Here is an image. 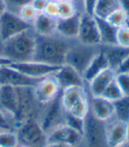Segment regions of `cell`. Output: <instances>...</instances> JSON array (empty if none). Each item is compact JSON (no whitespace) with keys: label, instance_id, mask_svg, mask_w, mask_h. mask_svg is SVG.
I'll return each instance as SVG.
<instances>
[{"label":"cell","instance_id":"obj_20","mask_svg":"<svg viewBox=\"0 0 129 147\" xmlns=\"http://www.w3.org/2000/svg\"><path fill=\"white\" fill-rule=\"evenodd\" d=\"M116 77V71L108 67L93 78L89 83V92L91 97L101 96L104 90Z\"/></svg>","mask_w":129,"mask_h":147},{"label":"cell","instance_id":"obj_12","mask_svg":"<svg viewBox=\"0 0 129 147\" xmlns=\"http://www.w3.org/2000/svg\"><path fill=\"white\" fill-rule=\"evenodd\" d=\"M42 79L30 78L10 65L0 67V86H11L14 88H35Z\"/></svg>","mask_w":129,"mask_h":147},{"label":"cell","instance_id":"obj_43","mask_svg":"<svg viewBox=\"0 0 129 147\" xmlns=\"http://www.w3.org/2000/svg\"><path fill=\"white\" fill-rule=\"evenodd\" d=\"M8 10L6 0H0V15L3 14L5 11Z\"/></svg>","mask_w":129,"mask_h":147},{"label":"cell","instance_id":"obj_4","mask_svg":"<svg viewBox=\"0 0 129 147\" xmlns=\"http://www.w3.org/2000/svg\"><path fill=\"white\" fill-rule=\"evenodd\" d=\"M15 131L19 144L28 147H45L47 144V135L36 118H29L18 124Z\"/></svg>","mask_w":129,"mask_h":147},{"label":"cell","instance_id":"obj_38","mask_svg":"<svg viewBox=\"0 0 129 147\" xmlns=\"http://www.w3.org/2000/svg\"><path fill=\"white\" fill-rule=\"evenodd\" d=\"M32 2V0H6L8 10H11L12 8L15 9L14 12L17 13L18 10L26 5H28Z\"/></svg>","mask_w":129,"mask_h":147},{"label":"cell","instance_id":"obj_37","mask_svg":"<svg viewBox=\"0 0 129 147\" xmlns=\"http://www.w3.org/2000/svg\"><path fill=\"white\" fill-rule=\"evenodd\" d=\"M96 3L97 0H82V13L94 16Z\"/></svg>","mask_w":129,"mask_h":147},{"label":"cell","instance_id":"obj_45","mask_svg":"<svg viewBox=\"0 0 129 147\" xmlns=\"http://www.w3.org/2000/svg\"><path fill=\"white\" fill-rule=\"evenodd\" d=\"M118 147H129V141L127 140V141L124 142L122 144H120V146H118Z\"/></svg>","mask_w":129,"mask_h":147},{"label":"cell","instance_id":"obj_14","mask_svg":"<svg viewBox=\"0 0 129 147\" xmlns=\"http://www.w3.org/2000/svg\"><path fill=\"white\" fill-rule=\"evenodd\" d=\"M0 109L13 121L15 127L19 113L18 88L0 86Z\"/></svg>","mask_w":129,"mask_h":147},{"label":"cell","instance_id":"obj_50","mask_svg":"<svg viewBox=\"0 0 129 147\" xmlns=\"http://www.w3.org/2000/svg\"><path fill=\"white\" fill-rule=\"evenodd\" d=\"M126 26H127V27L129 28V20H127V23H126Z\"/></svg>","mask_w":129,"mask_h":147},{"label":"cell","instance_id":"obj_9","mask_svg":"<svg viewBox=\"0 0 129 147\" xmlns=\"http://www.w3.org/2000/svg\"><path fill=\"white\" fill-rule=\"evenodd\" d=\"M10 66L24 74L25 76L34 79H42L54 75L60 67L35 59L23 62H13Z\"/></svg>","mask_w":129,"mask_h":147},{"label":"cell","instance_id":"obj_52","mask_svg":"<svg viewBox=\"0 0 129 147\" xmlns=\"http://www.w3.org/2000/svg\"><path fill=\"white\" fill-rule=\"evenodd\" d=\"M0 147H1V146H0Z\"/></svg>","mask_w":129,"mask_h":147},{"label":"cell","instance_id":"obj_29","mask_svg":"<svg viewBox=\"0 0 129 147\" xmlns=\"http://www.w3.org/2000/svg\"><path fill=\"white\" fill-rule=\"evenodd\" d=\"M58 19L68 18L75 14L78 10L76 5L69 1V0H60L58 2Z\"/></svg>","mask_w":129,"mask_h":147},{"label":"cell","instance_id":"obj_13","mask_svg":"<svg viewBox=\"0 0 129 147\" xmlns=\"http://www.w3.org/2000/svg\"><path fill=\"white\" fill-rule=\"evenodd\" d=\"M61 88L54 76L42 78L34 88L35 98L39 105H45L55 99L61 93Z\"/></svg>","mask_w":129,"mask_h":147},{"label":"cell","instance_id":"obj_35","mask_svg":"<svg viewBox=\"0 0 129 147\" xmlns=\"http://www.w3.org/2000/svg\"><path fill=\"white\" fill-rule=\"evenodd\" d=\"M44 13L47 14L50 17L58 19V4L57 1L49 0V2L44 9Z\"/></svg>","mask_w":129,"mask_h":147},{"label":"cell","instance_id":"obj_46","mask_svg":"<svg viewBox=\"0 0 129 147\" xmlns=\"http://www.w3.org/2000/svg\"><path fill=\"white\" fill-rule=\"evenodd\" d=\"M0 54H3V43L0 41Z\"/></svg>","mask_w":129,"mask_h":147},{"label":"cell","instance_id":"obj_27","mask_svg":"<svg viewBox=\"0 0 129 147\" xmlns=\"http://www.w3.org/2000/svg\"><path fill=\"white\" fill-rule=\"evenodd\" d=\"M19 144L15 130H0V146L18 147Z\"/></svg>","mask_w":129,"mask_h":147},{"label":"cell","instance_id":"obj_40","mask_svg":"<svg viewBox=\"0 0 129 147\" xmlns=\"http://www.w3.org/2000/svg\"><path fill=\"white\" fill-rule=\"evenodd\" d=\"M116 73H128L129 74V54L123 60L119 68L117 69Z\"/></svg>","mask_w":129,"mask_h":147},{"label":"cell","instance_id":"obj_8","mask_svg":"<svg viewBox=\"0 0 129 147\" xmlns=\"http://www.w3.org/2000/svg\"><path fill=\"white\" fill-rule=\"evenodd\" d=\"M105 131V122L95 119L89 112L85 118L83 136L88 147H108L106 144Z\"/></svg>","mask_w":129,"mask_h":147},{"label":"cell","instance_id":"obj_10","mask_svg":"<svg viewBox=\"0 0 129 147\" xmlns=\"http://www.w3.org/2000/svg\"><path fill=\"white\" fill-rule=\"evenodd\" d=\"M76 40L85 45L99 46L101 45L98 27L94 16L81 12L79 33Z\"/></svg>","mask_w":129,"mask_h":147},{"label":"cell","instance_id":"obj_26","mask_svg":"<svg viewBox=\"0 0 129 147\" xmlns=\"http://www.w3.org/2000/svg\"><path fill=\"white\" fill-rule=\"evenodd\" d=\"M114 118L116 121L129 123V96H123L121 98L113 102Z\"/></svg>","mask_w":129,"mask_h":147},{"label":"cell","instance_id":"obj_3","mask_svg":"<svg viewBox=\"0 0 129 147\" xmlns=\"http://www.w3.org/2000/svg\"><path fill=\"white\" fill-rule=\"evenodd\" d=\"M62 107L68 113L85 119L90 111V98L85 86L64 89L61 91Z\"/></svg>","mask_w":129,"mask_h":147},{"label":"cell","instance_id":"obj_28","mask_svg":"<svg viewBox=\"0 0 129 147\" xmlns=\"http://www.w3.org/2000/svg\"><path fill=\"white\" fill-rule=\"evenodd\" d=\"M105 20L112 26L120 28L126 25L128 17L121 8H119L112 12L110 15L107 16Z\"/></svg>","mask_w":129,"mask_h":147},{"label":"cell","instance_id":"obj_49","mask_svg":"<svg viewBox=\"0 0 129 147\" xmlns=\"http://www.w3.org/2000/svg\"><path fill=\"white\" fill-rule=\"evenodd\" d=\"M18 147H28V146L24 145V144H19V146H18Z\"/></svg>","mask_w":129,"mask_h":147},{"label":"cell","instance_id":"obj_32","mask_svg":"<svg viewBox=\"0 0 129 147\" xmlns=\"http://www.w3.org/2000/svg\"><path fill=\"white\" fill-rule=\"evenodd\" d=\"M17 13L23 20H25L26 22L31 25L38 15V13L36 11V9L31 5V4H28V5H26L22 7H20L18 10Z\"/></svg>","mask_w":129,"mask_h":147},{"label":"cell","instance_id":"obj_41","mask_svg":"<svg viewBox=\"0 0 129 147\" xmlns=\"http://www.w3.org/2000/svg\"><path fill=\"white\" fill-rule=\"evenodd\" d=\"M120 8L126 13L129 20V0H119Z\"/></svg>","mask_w":129,"mask_h":147},{"label":"cell","instance_id":"obj_2","mask_svg":"<svg viewBox=\"0 0 129 147\" xmlns=\"http://www.w3.org/2000/svg\"><path fill=\"white\" fill-rule=\"evenodd\" d=\"M37 35L33 28L3 42V55L13 62L34 59Z\"/></svg>","mask_w":129,"mask_h":147},{"label":"cell","instance_id":"obj_48","mask_svg":"<svg viewBox=\"0 0 129 147\" xmlns=\"http://www.w3.org/2000/svg\"><path fill=\"white\" fill-rule=\"evenodd\" d=\"M69 1H71V2H73V3H76V2H78L79 1V0H69Z\"/></svg>","mask_w":129,"mask_h":147},{"label":"cell","instance_id":"obj_22","mask_svg":"<svg viewBox=\"0 0 129 147\" xmlns=\"http://www.w3.org/2000/svg\"><path fill=\"white\" fill-rule=\"evenodd\" d=\"M100 50L103 52L107 61H108L109 67L117 71L123 60L129 54V49L120 45H100Z\"/></svg>","mask_w":129,"mask_h":147},{"label":"cell","instance_id":"obj_6","mask_svg":"<svg viewBox=\"0 0 129 147\" xmlns=\"http://www.w3.org/2000/svg\"><path fill=\"white\" fill-rule=\"evenodd\" d=\"M30 28L32 25L26 22L13 11L7 10L0 15V41L2 43Z\"/></svg>","mask_w":129,"mask_h":147},{"label":"cell","instance_id":"obj_42","mask_svg":"<svg viewBox=\"0 0 129 147\" xmlns=\"http://www.w3.org/2000/svg\"><path fill=\"white\" fill-rule=\"evenodd\" d=\"M12 63H13V61L11 59H9L8 58H6L3 54H0V67H5V66H8L10 64H12Z\"/></svg>","mask_w":129,"mask_h":147},{"label":"cell","instance_id":"obj_11","mask_svg":"<svg viewBox=\"0 0 129 147\" xmlns=\"http://www.w3.org/2000/svg\"><path fill=\"white\" fill-rule=\"evenodd\" d=\"M84 140L80 132L70 128L67 124L59 125L47 134V143L64 144L70 147H78Z\"/></svg>","mask_w":129,"mask_h":147},{"label":"cell","instance_id":"obj_33","mask_svg":"<svg viewBox=\"0 0 129 147\" xmlns=\"http://www.w3.org/2000/svg\"><path fill=\"white\" fill-rule=\"evenodd\" d=\"M115 81L120 88L123 96H129V74L116 73Z\"/></svg>","mask_w":129,"mask_h":147},{"label":"cell","instance_id":"obj_19","mask_svg":"<svg viewBox=\"0 0 129 147\" xmlns=\"http://www.w3.org/2000/svg\"><path fill=\"white\" fill-rule=\"evenodd\" d=\"M106 144L108 147H118L127 141V124L115 121L106 126Z\"/></svg>","mask_w":129,"mask_h":147},{"label":"cell","instance_id":"obj_47","mask_svg":"<svg viewBox=\"0 0 129 147\" xmlns=\"http://www.w3.org/2000/svg\"><path fill=\"white\" fill-rule=\"evenodd\" d=\"M127 140L129 141V123L127 124Z\"/></svg>","mask_w":129,"mask_h":147},{"label":"cell","instance_id":"obj_51","mask_svg":"<svg viewBox=\"0 0 129 147\" xmlns=\"http://www.w3.org/2000/svg\"><path fill=\"white\" fill-rule=\"evenodd\" d=\"M53 1H57V2H58V1H60V0H53Z\"/></svg>","mask_w":129,"mask_h":147},{"label":"cell","instance_id":"obj_30","mask_svg":"<svg viewBox=\"0 0 129 147\" xmlns=\"http://www.w3.org/2000/svg\"><path fill=\"white\" fill-rule=\"evenodd\" d=\"M101 96L112 102H115L123 97V93L114 79L108 85V87L104 90Z\"/></svg>","mask_w":129,"mask_h":147},{"label":"cell","instance_id":"obj_17","mask_svg":"<svg viewBox=\"0 0 129 147\" xmlns=\"http://www.w3.org/2000/svg\"><path fill=\"white\" fill-rule=\"evenodd\" d=\"M81 13L77 12L71 17L58 19L56 35L68 41L76 40L79 33Z\"/></svg>","mask_w":129,"mask_h":147},{"label":"cell","instance_id":"obj_7","mask_svg":"<svg viewBox=\"0 0 129 147\" xmlns=\"http://www.w3.org/2000/svg\"><path fill=\"white\" fill-rule=\"evenodd\" d=\"M60 95L61 93L55 99L45 105V108L38 120L46 135L53 129L64 123V110L62 107Z\"/></svg>","mask_w":129,"mask_h":147},{"label":"cell","instance_id":"obj_31","mask_svg":"<svg viewBox=\"0 0 129 147\" xmlns=\"http://www.w3.org/2000/svg\"><path fill=\"white\" fill-rule=\"evenodd\" d=\"M64 124H67L70 128L80 132L81 134L84 136L85 119L74 116V115L71 113L64 112Z\"/></svg>","mask_w":129,"mask_h":147},{"label":"cell","instance_id":"obj_21","mask_svg":"<svg viewBox=\"0 0 129 147\" xmlns=\"http://www.w3.org/2000/svg\"><path fill=\"white\" fill-rule=\"evenodd\" d=\"M58 19L48 16L47 14L41 13H38L36 19L32 23V28L37 36H50L56 35Z\"/></svg>","mask_w":129,"mask_h":147},{"label":"cell","instance_id":"obj_39","mask_svg":"<svg viewBox=\"0 0 129 147\" xmlns=\"http://www.w3.org/2000/svg\"><path fill=\"white\" fill-rule=\"evenodd\" d=\"M48 2H49V0H32V2L30 4L36 9V11L38 13H44Z\"/></svg>","mask_w":129,"mask_h":147},{"label":"cell","instance_id":"obj_25","mask_svg":"<svg viewBox=\"0 0 129 147\" xmlns=\"http://www.w3.org/2000/svg\"><path fill=\"white\" fill-rule=\"evenodd\" d=\"M119 8H120L119 0H97L94 16L106 19L107 16Z\"/></svg>","mask_w":129,"mask_h":147},{"label":"cell","instance_id":"obj_23","mask_svg":"<svg viewBox=\"0 0 129 147\" xmlns=\"http://www.w3.org/2000/svg\"><path fill=\"white\" fill-rule=\"evenodd\" d=\"M108 67L109 64L108 61H107V59L103 52L100 50L97 52V54L90 61L89 66L82 74V77L85 83L88 84L93 78H95L96 76L99 75L100 73H102L103 70L107 69Z\"/></svg>","mask_w":129,"mask_h":147},{"label":"cell","instance_id":"obj_18","mask_svg":"<svg viewBox=\"0 0 129 147\" xmlns=\"http://www.w3.org/2000/svg\"><path fill=\"white\" fill-rule=\"evenodd\" d=\"M90 113L93 116L103 122H107L114 118V104L113 102L103 98L90 97Z\"/></svg>","mask_w":129,"mask_h":147},{"label":"cell","instance_id":"obj_5","mask_svg":"<svg viewBox=\"0 0 129 147\" xmlns=\"http://www.w3.org/2000/svg\"><path fill=\"white\" fill-rule=\"evenodd\" d=\"M99 51L100 45H85L79 43V42L77 44H71L67 51L64 64L73 67L82 75L90 61L97 54Z\"/></svg>","mask_w":129,"mask_h":147},{"label":"cell","instance_id":"obj_34","mask_svg":"<svg viewBox=\"0 0 129 147\" xmlns=\"http://www.w3.org/2000/svg\"><path fill=\"white\" fill-rule=\"evenodd\" d=\"M117 45L129 49V28L126 25L118 28Z\"/></svg>","mask_w":129,"mask_h":147},{"label":"cell","instance_id":"obj_1","mask_svg":"<svg viewBox=\"0 0 129 147\" xmlns=\"http://www.w3.org/2000/svg\"><path fill=\"white\" fill-rule=\"evenodd\" d=\"M71 44L58 35L36 37L34 59L47 64L61 66L64 64L67 51Z\"/></svg>","mask_w":129,"mask_h":147},{"label":"cell","instance_id":"obj_15","mask_svg":"<svg viewBox=\"0 0 129 147\" xmlns=\"http://www.w3.org/2000/svg\"><path fill=\"white\" fill-rule=\"evenodd\" d=\"M19 92V113L16 121V126L22 121L29 119L35 118L34 112L37 101L35 98L33 87H20L18 88Z\"/></svg>","mask_w":129,"mask_h":147},{"label":"cell","instance_id":"obj_16","mask_svg":"<svg viewBox=\"0 0 129 147\" xmlns=\"http://www.w3.org/2000/svg\"><path fill=\"white\" fill-rule=\"evenodd\" d=\"M53 76L58 81L61 90L70 87L85 86V82L81 74L67 64L61 65Z\"/></svg>","mask_w":129,"mask_h":147},{"label":"cell","instance_id":"obj_24","mask_svg":"<svg viewBox=\"0 0 129 147\" xmlns=\"http://www.w3.org/2000/svg\"><path fill=\"white\" fill-rule=\"evenodd\" d=\"M96 24L98 27L99 35H100V45H117V33H118V28L112 26L105 19L95 17Z\"/></svg>","mask_w":129,"mask_h":147},{"label":"cell","instance_id":"obj_44","mask_svg":"<svg viewBox=\"0 0 129 147\" xmlns=\"http://www.w3.org/2000/svg\"><path fill=\"white\" fill-rule=\"evenodd\" d=\"M45 147H70L64 144H54V143H47Z\"/></svg>","mask_w":129,"mask_h":147},{"label":"cell","instance_id":"obj_36","mask_svg":"<svg viewBox=\"0 0 129 147\" xmlns=\"http://www.w3.org/2000/svg\"><path fill=\"white\" fill-rule=\"evenodd\" d=\"M0 130H15L14 124L0 109Z\"/></svg>","mask_w":129,"mask_h":147}]
</instances>
